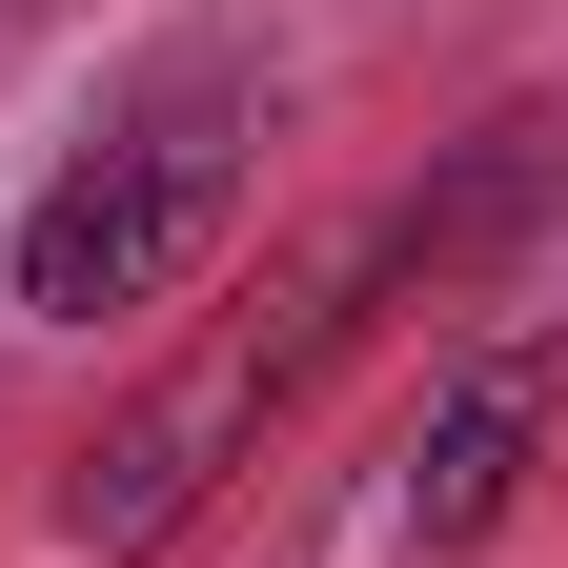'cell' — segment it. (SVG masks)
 I'll list each match as a JSON object with an SVG mask.
<instances>
[{"label":"cell","mask_w":568,"mask_h":568,"mask_svg":"<svg viewBox=\"0 0 568 568\" xmlns=\"http://www.w3.org/2000/svg\"><path fill=\"white\" fill-rule=\"evenodd\" d=\"M528 183H548V163L508 142V163H467V183H426V203H366L345 244H305V264H284L264 305H244V325H203L183 366L142 386V406L102 426L82 467H61V548H102V568H122V548H163V528L203 508V487H224V467H264V426H284V406H305V386L345 366V345L386 325V284H447V264H467L487 224H508Z\"/></svg>","instance_id":"1"},{"label":"cell","mask_w":568,"mask_h":568,"mask_svg":"<svg viewBox=\"0 0 568 568\" xmlns=\"http://www.w3.org/2000/svg\"><path fill=\"white\" fill-rule=\"evenodd\" d=\"M548 406H568V345H487V366L426 406V447H406V528H426V548H487V528L528 508Z\"/></svg>","instance_id":"3"},{"label":"cell","mask_w":568,"mask_h":568,"mask_svg":"<svg viewBox=\"0 0 568 568\" xmlns=\"http://www.w3.org/2000/svg\"><path fill=\"white\" fill-rule=\"evenodd\" d=\"M244 82L224 61H183V82H142L82 163H61L21 203V305L41 325H102V305H163V284L203 264V224H224V183H244Z\"/></svg>","instance_id":"2"}]
</instances>
